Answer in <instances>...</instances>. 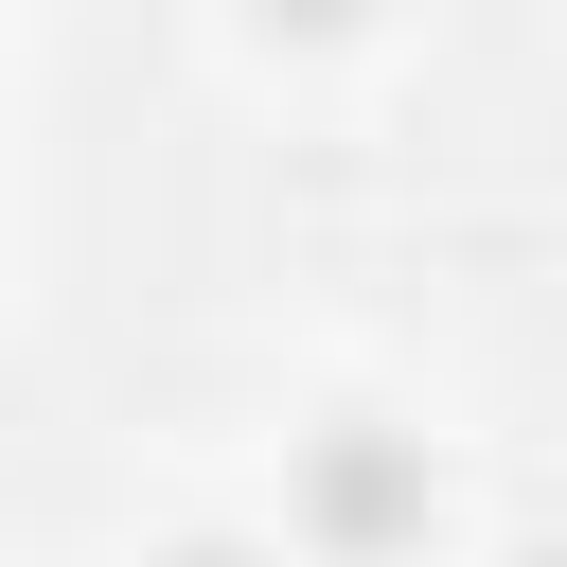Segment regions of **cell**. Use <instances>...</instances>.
Returning a JSON list of instances; mask_svg holds the SVG:
<instances>
[{
    "label": "cell",
    "mask_w": 567,
    "mask_h": 567,
    "mask_svg": "<svg viewBox=\"0 0 567 567\" xmlns=\"http://www.w3.org/2000/svg\"><path fill=\"white\" fill-rule=\"evenodd\" d=\"M284 514H301V549H319V567H390V549H425V532H443V461H425L408 425H319V443H301V478H284Z\"/></svg>",
    "instance_id": "obj_1"
},
{
    "label": "cell",
    "mask_w": 567,
    "mask_h": 567,
    "mask_svg": "<svg viewBox=\"0 0 567 567\" xmlns=\"http://www.w3.org/2000/svg\"><path fill=\"white\" fill-rule=\"evenodd\" d=\"M159 567H266V549H230V532H195V549H159Z\"/></svg>",
    "instance_id": "obj_3"
},
{
    "label": "cell",
    "mask_w": 567,
    "mask_h": 567,
    "mask_svg": "<svg viewBox=\"0 0 567 567\" xmlns=\"http://www.w3.org/2000/svg\"><path fill=\"white\" fill-rule=\"evenodd\" d=\"M248 18H266V35H354L372 0H248Z\"/></svg>",
    "instance_id": "obj_2"
}]
</instances>
